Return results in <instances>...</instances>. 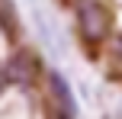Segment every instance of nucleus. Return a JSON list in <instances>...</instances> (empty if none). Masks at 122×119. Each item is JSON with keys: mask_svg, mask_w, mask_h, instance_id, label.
I'll return each mask as SVG.
<instances>
[{"mask_svg": "<svg viewBox=\"0 0 122 119\" xmlns=\"http://www.w3.org/2000/svg\"><path fill=\"white\" fill-rule=\"evenodd\" d=\"M77 36L80 42L87 45H103L109 42V32H112V13L103 0H77Z\"/></svg>", "mask_w": 122, "mask_h": 119, "instance_id": "1", "label": "nucleus"}, {"mask_svg": "<svg viewBox=\"0 0 122 119\" xmlns=\"http://www.w3.org/2000/svg\"><path fill=\"white\" fill-rule=\"evenodd\" d=\"M39 74H42V64H39V58L32 55L29 48L13 52V58L3 64V77H6L10 84H19V87H29Z\"/></svg>", "mask_w": 122, "mask_h": 119, "instance_id": "2", "label": "nucleus"}, {"mask_svg": "<svg viewBox=\"0 0 122 119\" xmlns=\"http://www.w3.org/2000/svg\"><path fill=\"white\" fill-rule=\"evenodd\" d=\"M48 100H51V113H58V116H77V103H74L71 87H67V81L61 74H55V71L48 74Z\"/></svg>", "mask_w": 122, "mask_h": 119, "instance_id": "3", "label": "nucleus"}, {"mask_svg": "<svg viewBox=\"0 0 122 119\" xmlns=\"http://www.w3.org/2000/svg\"><path fill=\"white\" fill-rule=\"evenodd\" d=\"M106 64H109V71L116 77H122V36H116L109 42V48H106Z\"/></svg>", "mask_w": 122, "mask_h": 119, "instance_id": "4", "label": "nucleus"}, {"mask_svg": "<svg viewBox=\"0 0 122 119\" xmlns=\"http://www.w3.org/2000/svg\"><path fill=\"white\" fill-rule=\"evenodd\" d=\"M0 23L10 36H16V10H13L10 0H0Z\"/></svg>", "mask_w": 122, "mask_h": 119, "instance_id": "5", "label": "nucleus"}]
</instances>
